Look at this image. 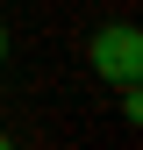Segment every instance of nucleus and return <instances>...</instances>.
Here are the masks:
<instances>
[{
	"label": "nucleus",
	"mask_w": 143,
	"mask_h": 150,
	"mask_svg": "<svg viewBox=\"0 0 143 150\" xmlns=\"http://www.w3.org/2000/svg\"><path fill=\"white\" fill-rule=\"evenodd\" d=\"M86 64L100 71V79H115V86H129L136 71H143V36H136V22H107L93 43H86Z\"/></svg>",
	"instance_id": "f257e3e1"
},
{
	"label": "nucleus",
	"mask_w": 143,
	"mask_h": 150,
	"mask_svg": "<svg viewBox=\"0 0 143 150\" xmlns=\"http://www.w3.org/2000/svg\"><path fill=\"white\" fill-rule=\"evenodd\" d=\"M0 57H7V22H0Z\"/></svg>",
	"instance_id": "f03ea898"
},
{
	"label": "nucleus",
	"mask_w": 143,
	"mask_h": 150,
	"mask_svg": "<svg viewBox=\"0 0 143 150\" xmlns=\"http://www.w3.org/2000/svg\"><path fill=\"white\" fill-rule=\"evenodd\" d=\"M0 150H14V143H7V136H0Z\"/></svg>",
	"instance_id": "7ed1b4c3"
}]
</instances>
